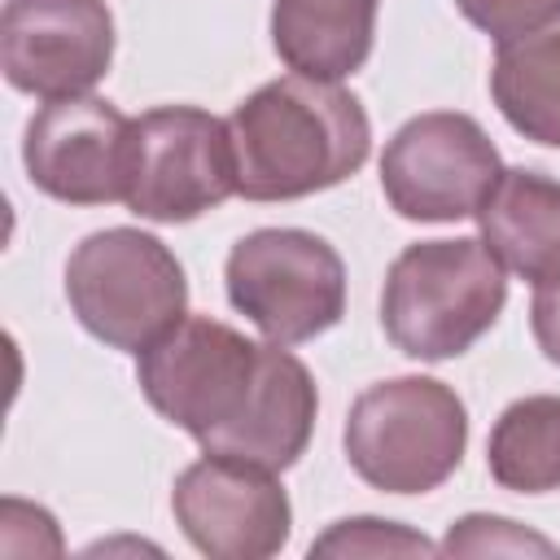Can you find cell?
Returning a JSON list of instances; mask_svg holds the SVG:
<instances>
[{"mask_svg": "<svg viewBox=\"0 0 560 560\" xmlns=\"http://www.w3.org/2000/svg\"><path fill=\"white\" fill-rule=\"evenodd\" d=\"M228 302L280 346H302L346 315V262L306 228H258L223 267Z\"/></svg>", "mask_w": 560, "mask_h": 560, "instance_id": "cell-5", "label": "cell"}, {"mask_svg": "<svg viewBox=\"0 0 560 560\" xmlns=\"http://www.w3.org/2000/svg\"><path fill=\"white\" fill-rule=\"evenodd\" d=\"M433 551L438 547L424 534L381 516L337 521L311 542V556H433Z\"/></svg>", "mask_w": 560, "mask_h": 560, "instance_id": "cell-17", "label": "cell"}, {"mask_svg": "<svg viewBox=\"0 0 560 560\" xmlns=\"http://www.w3.org/2000/svg\"><path fill=\"white\" fill-rule=\"evenodd\" d=\"M131 122L101 96L44 101L22 136L26 179L66 206H109L127 197Z\"/></svg>", "mask_w": 560, "mask_h": 560, "instance_id": "cell-11", "label": "cell"}, {"mask_svg": "<svg viewBox=\"0 0 560 560\" xmlns=\"http://www.w3.org/2000/svg\"><path fill=\"white\" fill-rule=\"evenodd\" d=\"M341 446L372 490L429 494L464 459L468 407L438 376H389L350 402Z\"/></svg>", "mask_w": 560, "mask_h": 560, "instance_id": "cell-3", "label": "cell"}, {"mask_svg": "<svg viewBox=\"0 0 560 560\" xmlns=\"http://www.w3.org/2000/svg\"><path fill=\"white\" fill-rule=\"evenodd\" d=\"M503 175V158L472 114L429 109L407 118L381 153V192L411 223L477 219Z\"/></svg>", "mask_w": 560, "mask_h": 560, "instance_id": "cell-7", "label": "cell"}, {"mask_svg": "<svg viewBox=\"0 0 560 560\" xmlns=\"http://www.w3.org/2000/svg\"><path fill=\"white\" fill-rule=\"evenodd\" d=\"M315 411H319V389H315L311 368L289 346L267 341L258 381H254L245 407L236 411V420H228L197 446L210 455H232V459L284 472L311 446Z\"/></svg>", "mask_w": 560, "mask_h": 560, "instance_id": "cell-12", "label": "cell"}, {"mask_svg": "<svg viewBox=\"0 0 560 560\" xmlns=\"http://www.w3.org/2000/svg\"><path fill=\"white\" fill-rule=\"evenodd\" d=\"M171 512L184 538L210 560H267L293 529L289 494L271 468L210 451L175 477Z\"/></svg>", "mask_w": 560, "mask_h": 560, "instance_id": "cell-9", "label": "cell"}, {"mask_svg": "<svg viewBox=\"0 0 560 560\" xmlns=\"http://www.w3.org/2000/svg\"><path fill=\"white\" fill-rule=\"evenodd\" d=\"M66 302L96 341L140 354L188 315V280L153 232L105 228L70 249Z\"/></svg>", "mask_w": 560, "mask_h": 560, "instance_id": "cell-4", "label": "cell"}, {"mask_svg": "<svg viewBox=\"0 0 560 560\" xmlns=\"http://www.w3.org/2000/svg\"><path fill=\"white\" fill-rule=\"evenodd\" d=\"M446 556H560V547L508 516H490V512H468L459 516L446 538H442Z\"/></svg>", "mask_w": 560, "mask_h": 560, "instance_id": "cell-18", "label": "cell"}, {"mask_svg": "<svg viewBox=\"0 0 560 560\" xmlns=\"http://www.w3.org/2000/svg\"><path fill=\"white\" fill-rule=\"evenodd\" d=\"M236 192L228 118L197 105H158L131 122L122 206L149 223H188Z\"/></svg>", "mask_w": 560, "mask_h": 560, "instance_id": "cell-6", "label": "cell"}, {"mask_svg": "<svg viewBox=\"0 0 560 560\" xmlns=\"http://www.w3.org/2000/svg\"><path fill=\"white\" fill-rule=\"evenodd\" d=\"M486 468L503 490H560V394H525L503 407L486 442Z\"/></svg>", "mask_w": 560, "mask_h": 560, "instance_id": "cell-16", "label": "cell"}, {"mask_svg": "<svg viewBox=\"0 0 560 560\" xmlns=\"http://www.w3.org/2000/svg\"><path fill=\"white\" fill-rule=\"evenodd\" d=\"M258 363L262 346L232 324L184 315L171 332L136 354V385L162 420L201 442L236 420L258 381Z\"/></svg>", "mask_w": 560, "mask_h": 560, "instance_id": "cell-8", "label": "cell"}, {"mask_svg": "<svg viewBox=\"0 0 560 560\" xmlns=\"http://www.w3.org/2000/svg\"><path fill=\"white\" fill-rule=\"evenodd\" d=\"M486 249L534 289L560 280V179L512 166L477 210Z\"/></svg>", "mask_w": 560, "mask_h": 560, "instance_id": "cell-13", "label": "cell"}, {"mask_svg": "<svg viewBox=\"0 0 560 560\" xmlns=\"http://www.w3.org/2000/svg\"><path fill=\"white\" fill-rule=\"evenodd\" d=\"M114 61V13L105 0H4L0 70L13 92L61 101L88 96Z\"/></svg>", "mask_w": 560, "mask_h": 560, "instance_id": "cell-10", "label": "cell"}, {"mask_svg": "<svg viewBox=\"0 0 560 560\" xmlns=\"http://www.w3.org/2000/svg\"><path fill=\"white\" fill-rule=\"evenodd\" d=\"M529 328H534L538 350H542L551 363H560V280H547V284L534 289Z\"/></svg>", "mask_w": 560, "mask_h": 560, "instance_id": "cell-20", "label": "cell"}, {"mask_svg": "<svg viewBox=\"0 0 560 560\" xmlns=\"http://www.w3.org/2000/svg\"><path fill=\"white\" fill-rule=\"evenodd\" d=\"M376 9L381 0H276L271 48L293 74L341 83L372 57Z\"/></svg>", "mask_w": 560, "mask_h": 560, "instance_id": "cell-14", "label": "cell"}, {"mask_svg": "<svg viewBox=\"0 0 560 560\" xmlns=\"http://www.w3.org/2000/svg\"><path fill=\"white\" fill-rule=\"evenodd\" d=\"M236 192L245 201H298L350 179L372 153L363 101L328 79L284 74L249 92L232 118Z\"/></svg>", "mask_w": 560, "mask_h": 560, "instance_id": "cell-1", "label": "cell"}, {"mask_svg": "<svg viewBox=\"0 0 560 560\" xmlns=\"http://www.w3.org/2000/svg\"><path fill=\"white\" fill-rule=\"evenodd\" d=\"M503 302L508 276L481 236L416 241L385 271L381 328L407 359L442 363L472 350Z\"/></svg>", "mask_w": 560, "mask_h": 560, "instance_id": "cell-2", "label": "cell"}, {"mask_svg": "<svg viewBox=\"0 0 560 560\" xmlns=\"http://www.w3.org/2000/svg\"><path fill=\"white\" fill-rule=\"evenodd\" d=\"M455 9L486 31L494 44L525 39L551 22H560V0H455Z\"/></svg>", "mask_w": 560, "mask_h": 560, "instance_id": "cell-19", "label": "cell"}, {"mask_svg": "<svg viewBox=\"0 0 560 560\" xmlns=\"http://www.w3.org/2000/svg\"><path fill=\"white\" fill-rule=\"evenodd\" d=\"M490 96L512 131L560 149V22L499 44L490 66Z\"/></svg>", "mask_w": 560, "mask_h": 560, "instance_id": "cell-15", "label": "cell"}]
</instances>
